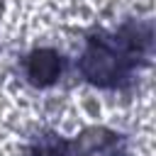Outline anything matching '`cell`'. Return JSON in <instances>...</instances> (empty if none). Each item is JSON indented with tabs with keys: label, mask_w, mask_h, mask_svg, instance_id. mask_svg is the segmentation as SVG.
<instances>
[{
	"label": "cell",
	"mask_w": 156,
	"mask_h": 156,
	"mask_svg": "<svg viewBox=\"0 0 156 156\" xmlns=\"http://www.w3.org/2000/svg\"><path fill=\"white\" fill-rule=\"evenodd\" d=\"M144 44L146 37L139 39V34H127V29L119 32L115 39L95 37L88 41L80 56V71L95 85H112L124 76L132 61L141 54Z\"/></svg>",
	"instance_id": "cell-1"
},
{
	"label": "cell",
	"mask_w": 156,
	"mask_h": 156,
	"mask_svg": "<svg viewBox=\"0 0 156 156\" xmlns=\"http://www.w3.org/2000/svg\"><path fill=\"white\" fill-rule=\"evenodd\" d=\"M71 146L76 156H117L119 136L110 129L93 127V129H85Z\"/></svg>",
	"instance_id": "cell-2"
},
{
	"label": "cell",
	"mask_w": 156,
	"mask_h": 156,
	"mask_svg": "<svg viewBox=\"0 0 156 156\" xmlns=\"http://www.w3.org/2000/svg\"><path fill=\"white\" fill-rule=\"evenodd\" d=\"M61 68H63V61L54 49H39L27 61V76L37 85H51L61 76Z\"/></svg>",
	"instance_id": "cell-3"
},
{
	"label": "cell",
	"mask_w": 156,
	"mask_h": 156,
	"mask_svg": "<svg viewBox=\"0 0 156 156\" xmlns=\"http://www.w3.org/2000/svg\"><path fill=\"white\" fill-rule=\"evenodd\" d=\"M32 156H76V151H73L71 144L51 136V139H41V141L34 146Z\"/></svg>",
	"instance_id": "cell-4"
},
{
	"label": "cell",
	"mask_w": 156,
	"mask_h": 156,
	"mask_svg": "<svg viewBox=\"0 0 156 156\" xmlns=\"http://www.w3.org/2000/svg\"><path fill=\"white\" fill-rule=\"evenodd\" d=\"M0 12H2V2H0Z\"/></svg>",
	"instance_id": "cell-5"
}]
</instances>
